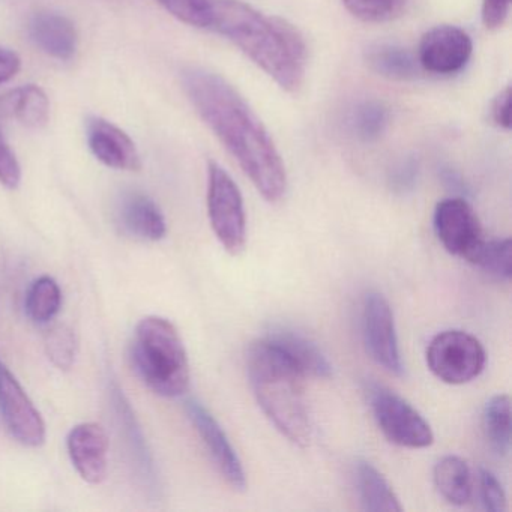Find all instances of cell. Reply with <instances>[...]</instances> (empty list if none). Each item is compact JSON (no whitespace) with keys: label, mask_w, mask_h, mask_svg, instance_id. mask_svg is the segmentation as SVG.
<instances>
[{"label":"cell","mask_w":512,"mask_h":512,"mask_svg":"<svg viewBox=\"0 0 512 512\" xmlns=\"http://www.w3.org/2000/svg\"><path fill=\"white\" fill-rule=\"evenodd\" d=\"M409 0H343L350 16L364 23H388L406 11Z\"/></svg>","instance_id":"obj_27"},{"label":"cell","mask_w":512,"mask_h":512,"mask_svg":"<svg viewBox=\"0 0 512 512\" xmlns=\"http://www.w3.org/2000/svg\"><path fill=\"white\" fill-rule=\"evenodd\" d=\"M0 418L23 446L40 448L46 442V422L40 410L4 361H0Z\"/></svg>","instance_id":"obj_9"},{"label":"cell","mask_w":512,"mask_h":512,"mask_svg":"<svg viewBox=\"0 0 512 512\" xmlns=\"http://www.w3.org/2000/svg\"><path fill=\"white\" fill-rule=\"evenodd\" d=\"M473 55V41L464 29L452 25L431 28L418 46L419 67L437 76L460 73Z\"/></svg>","instance_id":"obj_12"},{"label":"cell","mask_w":512,"mask_h":512,"mask_svg":"<svg viewBox=\"0 0 512 512\" xmlns=\"http://www.w3.org/2000/svg\"><path fill=\"white\" fill-rule=\"evenodd\" d=\"M238 47L283 91L298 94L307 73L304 35L283 17L266 16L242 0H212L211 28Z\"/></svg>","instance_id":"obj_2"},{"label":"cell","mask_w":512,"mask_h":512,"mask_svg":"<svg viewBox=\"0 0 512 512\" xmlns=\"http://www.w3.org/2000/svg\"><path fill=\"white\" fill-rule=\"evenodd\" d=\"M185 412L220 475L233 490L244 491L247 488V476L241 458L230 443L226 431L197 400H188L185 403Z\"/></svg>","instance_id":"obj_13"},{"label":"cell","mask_w":512,"mask_h":512,"mask_svg":"<svg viewBox=\"0 0 512 512\" xmlns=\"http://www.w3.org/2000/svg\"><path fill=\"white\" fill-rule=\"evenodd\" d=\"M389 107L383 101H361L350 116V127L356 139L364 143L377 142L388 130Z\"/></svg>","instance_id":"obj_26"},{"label":"cell","mask_w":512,"mask_h":512,"mask_svg":"<svg viewBox=\"0 0 512 512\" xmlns=\"http://www.w3.org/2000/svg\"><path fill=\"white\" fill-rule=\"evenodd\" d=\"M22 182V167L13 149L0 133V184L8 190H16Z\"/></svg>","instance_id":"obj_31"},{"label":"cell","mask_w":512,"mask_h":512,"mask_svg":"<svg viewBox=\"0 0 512 512\" xmlns=\"http://www.w3.org/2000/svg\"><path fill=\"white\" fill-rule=\"evenodd\" d=\"M511 427V400L505 394L494 395L482 412V430L490 448L499 457L511 451Z\"/></svg>","instance_id":"obj_23"},{"label":"cell","mask_w":512,"mask_h":512,"mask_svg":"<svg viewBox=\"0 0 512 512\" xmlns=\"http://www.w3.org/2000/svg\"><path fill=\"white\" fill-rule=\"evenodd\" d=\"M109 392L119 436L127 449L125 454L130 461L131 469H133V473H136L137 482L145 494L152 499H157L161 490L160 475H158L157 464H155L148 440L137 421L136 413L118 383L113 382Z\"/></svg>","instance_id":"obj_8"},{"label":"cell","mask_w":512,"mask_h":512,"mask_svg":"<svg viewBox=\"0 0 512 512\" xmlns=\"http://www.w3.org/2000/svg\"><path fill=\"white\" fill-rule=\"evenodd\" d=\"M182 89L206 127L241 167L257 193L277 203L287 193L283 158L262 119L223 76L203 67H187Z\"/></svg>","instance_id":"obj_1"},{"label":"cell","mask_w":512,"mask_h":512,"mask_svg":"<svg viewBox=\"0 0 512 512\" xmlns=\"http://www.w3.org/2000/svg\"><path fill=\"white\" fill-rule=\"evenodd\" d=\"M68 455L80 478L98 485L109 469V437L97 422H82L71 428L67 437Z\"/></svg>","instance_id":"obj_14"},{"label":"cell","mask_w":512,"mask_h":512,"mask_svg":"<svg viewBox=\"0 0 512 512\" xmlns=\"http://www.w3.org/2000/svg\"><path fill=\"white\" fill-rule=\"evenodd\" d=\"M355 484L361 508L373 512H401L400 500L382 473L368 460L358 458L355 463Z\"/></svg>","instance_id":"obj_20"},{"label":"cell","mask_w":512,"mask_h":512,"mask_svg":"<svg viewBox=\"0 0 512 512\" xmlns=\"http://www.w3.org/2000/svg\"><path fill=\"white\" fill-rule=\"evenodd\" d=\"M86 139L92 155L104 166L124 172H139L142 158L130 136L112 122L92 116L86 122Z\"/></svg>","instance_id":"obj_15"},{"label":"cell","mask_w":512,"mask_h":512,"mask_svg":"<svg viewBox=\"0 0 512 512\" xmlns=\"http://www.w3.org/2000/svg\"><path fill=\"white\" fill-rule=\"evenodd\" d=\"M511 88L506 86L491 101L490 116L493 124L500 130H511Z\"/></svg>","instance_id":"obj_34"},{"label":"cell","mask_w":512,"mask_h":512,"mask_svg":"<svg viewBox=\"0 0 512 512\" xmlns=\"http://www.w3.org/2000/svg\"><path fill=\"white\" fill-rule=\"evenodd\" d=\"M364 61L368 70L391 82H412L418 79L416 56L406 47L391 41H376L365 49Z\"/></svg>","instance_id":"obj_19"},{"label":"cell","mask_w":512,"mask_h":512,"mask_svg":"<svg viewBox=\"0 0 512 512\" xmlns=\"http://www.w3.org/2000/svg\"><path fill=\"white\" fill-rule=\"evenodd\" d=\"M209 223L227 253H241L247 241V217L244 199L232 176L215 161L208 163Z\"/></svg>","instance_id":"obj_5"},{"label":"cell","mask_w":512,"mask_h":512,"mask_svg":"<svg viewBox=\"0 0 512 512\" xmlns=\"http://www.w3.org/2000/svg\"><path fill=\"white\" fill-rule=\"evenodd\" d=\"M251 389L263 413L293 445H310L313 437L304 374L266 340L254 341L247 350Z\"/></svg>","instance_id":"obj_3"},{"label":"cell","mask_w":512,"mask_h":512,"mask_svg":"<svg viewBox=\"0 0 512 512\" xmlns=\"http://www.w3.org/2000/svg\"><path fill=\"white\" fill-rule=\"evenodd\" d=\"M419 179V164L413 158L401 161L389 176V187L394 193L407 194L415 190Z\"/></svg>","instance_id":"obj_32"},{"label":"cell","mask_w":512,"mask_h":512,"mask_svg":"<svg viewBox=\"0 0 512 512\" xmlns=\"http://www.w3.org/2000/svg\"><path fill=\"white\" fill-rule=\"evenodd\" d=\"M20 67H22V61H20L19 55L0 47V85L13 80L19 73Z\"/></svg>","instance_id":"obj_35"},{"label":"cell","mask_w":512,"mask_h":512,"mask_svg":"<svg viewBox=\"0 0 512 512\" xmlns=\"http://www.w3.org/2000/svg\"><path fill=\"white\" fill-rule=\"evenodd\" d=\"M362 335L367 352L377 365L394 376L404 373L394 313L385 296L380 293L371 292L365 298L362 308Z\"/></svg>","instance_id":"obj_10"},{"label":"cell","mask_w":512,"mask_h":512,"mask_svg":"<svg viewBox=\"0 0 512 512\" xmlns=\"http://www.w3.org/2000/svg\"><path fill=\"white\" fill-rule=\"evenodd\" d=\"M433 226L443 248L466 262L484 241L478 215L464 197H449L437 203Z\"/></svg>","instance_id":"obj_11"},{"label":"cell","mask_w":512,"mask_h":512,"mask_svg":"<svg viewBox=\"0 0 512 512\" xmlns=\"http://www.w3.org/2000/svg\"><path fill=\"white\" fill-rule=\"evenodd\" d=\"M443 179H445L446 184L449 185L451 190L458 191V193H463V191H466V187H464L463 181H461L457 175H454L451 170H448V172L443 175Z\"/></svg>","instance_id":"obj_36"},{"label":"cell","mask_w":512,"mask_h":512,"mask_svg":"<svg viewBox=\"0 0 512 512\" xmlns=\"http://www.w3.org/2000/svg\"><path fill=\"white\" fill-rule=\"evenodd\" d=\"M370 406L380 431L389 442L409 449L433 445L434 434L430 424L400 395L383 386H371Z\"/></svg>","instance_id":"obj_7"},{"label":"cell","mask_w":512,"mask_h":512,"mask_svg":"<svg viewBox=\"0 0 512 512\" xmlns=\"http://www.w3.org/2000/svg\"><path fill=\"white\" fill-rule=\"evenodd\" d=\"M425 358L431 373L448 385L472 382L482 373L487 361L481 341L457 329L437 334L428 344Z\"/></svg>","instance_id":"obj_6"},{"label":"cell","mask_w":512,"mask_h":512,"mask_svg":"<svg viewBox=\"0 0 512 512\" xmlns=\"http://www.w3.org/2000/svg\"><path fill=\"white\" fill-rule=\"evenodd\" d=\"M281 355L286 356L304 376L328 379L332 374L331 362L319 346L307 335L290 328H274L265 338Z\"/></svg>","instance_id":"obj_18"},{"label":"cell","mask_w":512,"mask_h":512,"mask_svg":"<svg viewBox=\"0 0 512 512\" xmlns=\"http://www.w3.org/2000/svg\"><path fill=\"white\" fill-rule=\"evenodd\" d=\"M469 263L490 277L508 283L512 274L511 239H490V241L484 239L470 257Z\"/></svg>","instance_id":"obj_25"},{"label":"cell","mask_w":512,"mask_h":512,"mask_svg":"<svg viewBox=\"0 0 512 512\" xmlns=\"http://www.w3.org/2000/svg\"><path fill=\"white\" fill-rule=\"evenodd\" d=\"M130 359L137 376L155 394L182 397L190 388V364L178 329L170 320L148 316L134 331Z\"/></svg>","instance_id":"obj_4"},{"label":"cell","mask_w":512,"mask_h":512,"mask_svg":"<svg viewBox=\"0 0 512 512\" xmlns=\"http://www.w3.org/2000/svg\"><path fill=\"white\" fill-rule=\"evenodd\" d=\"M116 226L139 241L157 242L167 235L166 217L160 206L140 191H127L115 209Z\"/></svg>","instance_id":"obj_16"},{"label":"cell","mask_w":512,"mask_h":512,"mask_svg":"<svg viewBox=\"0 0 512 512\" xmlns=\"http://www.w3.org/2000/svg\"><path fill=\"white\" fill-rule=\"evenodd\" d=\"M29 35L35 46L50 58L71 61L79 49L76 26L64 14L40 11L32 17Z\"/></svg>","instance_id":"obj_17"},{"label":"cell","mask_w":512,"mask_h":512,"mask_svg":"<svg viewBox=\"0 0 512 512\" xmlns=\"http://www.w3.org/2000/svg\"><path fill=\"white\" fill-rule=\"evenodd\" d=\"M158 4L179 22L193 28L209 29L212 20V0H157Z\"/></svg>","instance_id":"obj_29"},{"label":"cell","mask_w":512,"mask_h":512,"mask_svg":"<svg viewBox=\"0 0 512 512\" xmlns=\"http://www.w3.org/2000/svg\"><path fill=\"white\" fill-rule=\"evenodd\" d=\"M46 353L58 370H70L77 355V338L73 329L67 325L50 329L46 337Z\"/></svg>","instance_id":"obj_28"},{"label":"cell","mask_w":512,"mask_h":512,"mask_svg":"<svg viewBox=\"0 0 512 512\" xmlns=\"http://www.w3.org/2000/svg\"><path fill=\"white\" fill-rule=\"evenodd\" d=\"M479 497L482 508L488 512H505L508 509L505 490L499 479L488 469L481 467L478 475Z\"/></svg>","instance_id":"obj_30"},{"label":"cell","mask_w":512,"mask_h":512,"mask_svg":"<svg viewBox=\"0 0 512 512\" xmlns=\"http://www.w3.org/2000/svg\"><path fill=\"white\" fill-rule=\"evenodd\" d=\"M511 11V0H482L481 20L487 31H499Z\"/></svg>","instance_id":"obj_33"},{"label":"cell","mask_w":512,"mask_h":512,"mask_svg":"<svg viewBox=\"0 0 512 512\" xmlns=\"http://www.w3.org/2000/svg\"><path fill=\"white\" fill-rule=\"evenodd\" d=\"M0 106L8 116L32 130H40L49 122V98L40 86H20L0 98Z\"/></svg>","instance_id":"obj_21"},{"label":"cell","mask_w":512,"mask_h":512,"mask_svg":"<svg viewBox=\"0 0 512 512\" xmlns=\"http://www.w3.org/2000/svg\"><path fill=\"white\" fill-rule=\"evenodd\" d=\"M62 305V292L55 278L44 275L29 287L25 299V311L29 319L38 325H46L58 316Z\"/></svg>","instance_id":"obj_24"},{"label":"cell","mask_w":512,"mask_h":512,"mask_svg":"<svg viewBox=\"0 0 512 512\" xmlns=\"http://www.w3.org/2000/svg\"><path fill=\"white\" fill-rule=\"evenodd\" d=\"M433 481L440 496L451 505L464 506L472 499V472L469 464L457 455H446L437 461Z\"/></svg>","instance_id":"obj_22"}]
</instances>
